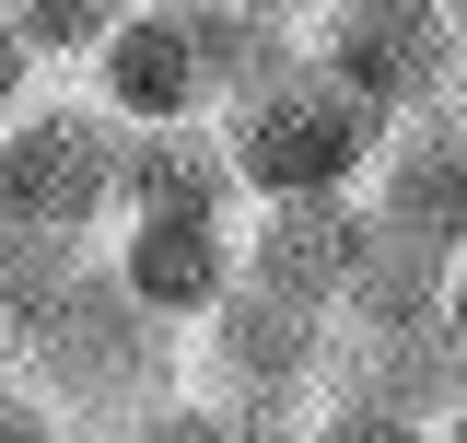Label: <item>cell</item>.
<instances>
[{"label": "cell", "mask_w": 467, "mask_h": 443, "mask_svg": "<svg viewBox=\"0 0 467 443\" xmlns=\"http://www.w3.org/2000/svg\"><path fill=\"white\" fill-rule=\"evenodd\" d=\"M292 443H444V432H409V420H362V408H316Z\"/></svg>", "instance_id": "cell-14"}, {"label": "cell", "mask_w": 467, "mask_h": 443, "mask_svg": "<svg viewBox=\"0 0 467 443\" xmlns=\"http://www.w3.org/2000/svg\"><path fill=\"white\" fill-rule=\"evenodd\" d=\"M350 245H362V199H292V211L234 222V292H269L292 315H339Z\"/></svg>", "instance_id": "cell-6"}, {"label": "cell", "mask_w": 467, "mask_h": 443, "mask_svg": "<svg viewBox=\"0 0 467 443\" xmlns=\"http://www.w3.org/2000/svg\"><path fill=\"white\" fill-rule=\"evenodd\" d=\"M362 175H374V199H362L374 233L456 257V233H467V117H409V129H386Z\"/></svg>", "instance_id": "cell-8"}, {"label": "cell", "mask_w": 467, "mask_h": 443, "mask_svg": "<svg viewBox=\"0 0 467 443\" xmlns=\"http://www.w3.org/2000/svg\"><path fill=\"white\" fill-rule=\"evenodd\" d=\"M94 70V117H106L117 140H140V129H199L211 94H199V58H187V12H117L106 47L82 58Z\"/></svg>", "instance_id": "cell-7"}, {"label": "cell", "mask_w": 467, "mask_h": 443, "mask_svg": "<svg viewBox=\"0 0 467 443\" xmlns=\"http://www.w3.org/2000/svg\"><path fill=\"white\" fill-rule=\"evenodd\" d=\"M316 397H327V408H362V420L444 432V408H456V315H432V327H374V338H339V327H327Z\"/></svg>", "instance_id": "cell-5"}, {"label": "cell", "mask_w": 467, "mask_h": 443, "mask_svg": "<svg viewBox=\"0 0 467 443\" xmlns=\"http://www.w3.org/2000/svg\"><path fill=\"white\" fill-rule=\"evenodd\" d=\"M0 443H70V432H58L47 408H36V397H24L12 374H0Z\"/></svg>", "instance_id": "cell-15"}, {"label": "cell", "mask_w": 467, "mask_h": 443, "mask_svg": "<svg viewBox=\"0 0 467 443\" xmlns=\"http://www.w3.org/2000/svg\"><path fill=\"white\" fill-rule=\"evenodd\" d=\"M187 58H199V94L211 106H245L257 82H281L292 58H304V36H292V12H187Z\"/></svg>", "instance_id": "cell-11"}, {"label": "cell", "mask_w": 467, "mask_h": 443, "mask_svg": "<svg viewBox=\"0 0 467 443\" xmlns=\"http://www.w3.org/2000/svg\"><path fill=\"white\" fill-rule=\"evenodd\" d=\"M234 222L245 199H234L223 175V140H211V117L199 129H140V140H117V222Z\"/></svg>", "instance_id": "cell-10"}, {"label": "cell", "mask_w": 467, "mask_h": 443, "mask_svg": "<svg viewBox=\"0 0 467 443\" xmlns=\"http://www.w3.org/2000/svg\"><path fill=\"white\" fill-rule=\"evenodd\" d=\"M0 374L36 397L58 432H82V420H94V432H129L140 408H164V397H175L187 338L152 327V315H140V304L106 280V257H94V269L70 280L36 327L12 338V362H0Z\"/></svg>", "instance_id": "cell-1"}, {"label": "cell", "mask_w": 467, "mask_h": 443, "mask_svg": "<svg viewBox=\"0 0 467 443\" xmlns=\"http://www.w3.org/2000/svg\"><path fill=\"white\" fill-rule=\"evenodd\" d=\"M211 140H223L234 199H257V211H292V199H350L386 129L350 106V94L316 70V58H292L281 82H257L245 106H223V117H211Z\"/></svg>", "instance_id": "cell-2"}, {"label": "cell", "mask_w": 467, "mask_h": 443, "mask_svg": "<svg viewBox=\"0 0 467 443\" xmlns=\"http://www.w3.org/2000/svg\"><path fill=\"white\" fill-rule=\"evenodd\" d=\"M304 58L339 82L374 129H409V117H456V12L444 0H350V12H316Z\"/></svg>", "instance_id": "cell-3"}, {"label": "cell", "mask_w": 467, "mask_h": 443, "mask_svg": "<svg viewBox=\"0 0 467 443\" xmlns=\"http://www.w3.org/2000/svg\"><path fill=\"white\" fill-rule=\"evenodd\" d=\"M24 82H36V70H24V58H12V36H0V129L24 117Z\"/></svg>", "instance_id": "cell-16"}, {"label": "cell", "mask_w": 467, "mask_h": 443, "mask_svg": "<svg viewBox=\"0 0 467 443\" xmlns=\"http://www.w3.org/2000/svg\"><path fill=\"white\" fill-rule=\"evenodd\" d=\"M117 222V129L94 106H24L0 129V233L106 245Z\"/></svg>", "instance_id": "cell-4"}, {"label": "cell", "mask_w": 467, "mask_h": 443, "mask_svg": "<svg viewBox=\"0 0 467 443\" xmlns=\"http://www.w3.org/2000/svg\"><path fill=\"white\" fill-rule=\"evenodd\" d=\"M117 443H257L234 408H211V397H164V408H140Z\"/></svg>", "instance_id": "cell-13"}, {"label": "cell", "mask_w": 467, "mask_h": 443, "mask_svg": "<svg viewBox=\"0 0 467 443\" xmlns=\"http://www.w3.org/2000/svg\"><path fill=\"white\" fill-rule=\"evenodd\" d=\"M94 257H106V280L152 315V327L187 338L234 292V222H152V211H140V222H117Z\"/></svg>", "instance_id": "cell-9"}, {"label": "cell", "mask_w": 467, "mask_h": 443, "mask_svg": "<svg viewBox=\"0 0 467 443\" xmlns=\"http://www.w3.org/2000/svg\"><path fill=\"white\" fill-rule=\"evenodd\" d=\"M106 24H117V12H94V0H12V12H0V36H12L24 70H36V58H94Z\"/></svg>", "instance_id": "cell-12"}]
</instances>
